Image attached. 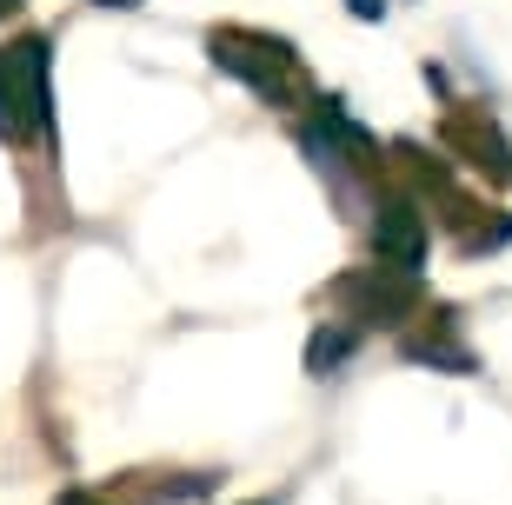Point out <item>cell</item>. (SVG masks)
<instances>
[{"instance_id": "6da1fadb", "label": "cell", "mask_w": 512, "mask_h": 505, "mask_svg": "<svg viewBox=\"0 0 512 505\" xmlns=\"http://www.w3.org/2000/svg\"><path fill=\"white\" fill-rule=\"evenodd\" d=\"M0 133H47V47L20 40L0 54Z\"/></svg>"}, {"instance_id": "7a4b0ae2", "label": "cell", "mask_w": 512, "mask_h": 505, "mask_svg": "<svg viewBox=\"0 0 512 505\" xmlns=\"http://www.w3.org/2000/svg\"><path fill=\"white\" fill-rule=\"evenodd\" d=\"M373 240H380V253L393 266H406V273L426 260V233H419V213H413V206H386L380 226H373Z\"/></svg>"}, {"instance_id": "3957f363", "label": "cell", "mask_w": 512, "mask_h": 505, "mask_svg": "<svg viewBox=\"0 0 512 505\" xmlns=\"http://www.w3.org/2000/svg\"><path fill=\"white\" fill-rule=\"evenodd\" d=\"M60 505H100V499H87V492H60Z\"/></svg>"}, {"instance_id": "277c9868", "label": "cell", "mask_w": 512, "mask_h": 505, "mask_svg": "<svg viewBox=\"0 0 512 505\" xmlns=\"http://www.w3.org/2000/svg\"><path fill=\"white\" fill-rule=\"evenodd\" d=\"M107 7H133V0H107Z\"/></svg>"}]
</instances>
